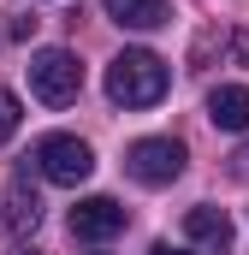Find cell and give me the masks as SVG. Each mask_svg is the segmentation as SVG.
Returning <instances> with one entry per match:
<instances>
[{
	"label": "cell",
	"mask_w": 249,
	"mask_h": 255,
	"mask_svg": "<svg viewBox=\"0 0 249 255\" xmlns=\"http://www.w3.org/2000/svg\"><path fill=\"white\" fill-rule=\"evenodd\" d=\"M18 119H24L18 95H12V89H0V142H12V130H18Z\"/></svg>",
	"instance_id": "obj_10"
},
{
	"label": "cell",
	"mask_w": 249,
	"mask_h": 255,
	"mask_svg": "<svg viewBox=\"0 0 249 255\" xmlns=\"http://www.w3.org/2000/svg\"><path fill=\"white\" fill-rule=\"evenodd\" d=\"M232 178H238V184H249V142L232 154Z\"/></svg>",
	"instance_id": "obj_11"
},
{
	"label": "cell",
	"mask_w": 249,
	"mask_h": 255,
	"mask_svg": "<svg viewBox=\"0 0 249 255\" xmlns=\"http://www.w3.org/2000/svg\"><path fill=\"white\" fill-rule=\"evenodd\" d=\"M148 255H190V250H178V244H166V238H160V244H154Z\"/></svg>",
	"instance_id": "obj_12"
},
{
	"label": "cell",
	"mask_w": 249,
	"mask_h": 255,
	"mask_svg": "<svg viewBox=\"0 0 249 255\" xmlns=\"http://www.w3.org/2000/svg\"><path fill=\"white\" fill-rule=\"evenodd\" d=\"M184 232L196 238V244H202V250H214V255H220V250H232V238H238L232 214H226V208H208V202L184 214Z\"/></svg>",
	"instance_id": "obj_6"
},
{
	"label": "cell",
	"mask_w": 249,
	"mask_h": 255,
	"mask_svg": "<svg viewBox=\"0 0 249 255\" xmlns=\"http://www.w3.org/2000/svg\"><path fill=\"white\" fill-rule=\"evenodd\" d=\"M184 142L178 136H142V142H130V154H124V172L136 178V184H148V190H160V184H172L178 172H184Z\"/></svg>",
	"instance_id": "obj_4"
},
{
	"label": "cell",
	"mask_w": 249,
	"mask_h": 255,
	"mask_svg": "<svg viewBox=\"0 0 249 255\" xmlns=\"http://www.w3.org/2000/svg\"><path fill=\"white\" fill-rule=\"evenodd\" d=\"M36 226H42V202H36V190L18 178V184L6 190V232H12V238H30Z\"/></svg>",
	"instance_id": "obj_9"
},
{
	"label": "cell",
	"mask_w": 249,
	"mask_h": 255,
	"mask_svg": "<svg viewBox=\"0 0 249 255\" xmlns=\"http://www.w3.org/2000/svg\"><path fill=\"white\" fill-rule=\"evenodd\" d=\"M77 89H83V65H77L71 48H42V54L30 60V95H36V101H48V107H71Z\"/></svg>",
	"instance_id": "obj_2"
},
{
	"label": "cell",
	"mask_w": 249,
	"mask_h": 255,
	"mask_svg": "<svg viewBox=\"0 0 249 255\" xmlns=\"http://www.w3.org/2000/svg\"><path fill=\"white\" fill-rule=\"evenodd\" d=\"M208 119H214L220 130H249V89H244V83L208 89Z\"/></svg>",
	"instance_id": "obj_7"
},
{
	"label": "cell",
	"mask_w": 249,
	"mask_h": 255,
	"mask_svg": "<svg viewBox=\"0 0 249 255\" xmlns=\"http://www.w3.org/2000/svg\"><path fill=\"white\" fill-rule=\"evenodd\" d=\"M166 89H172V71L148 48H124L119 60L107 65V101L113 107H154Z\"/></svg>",
	"instance_id": "obj_1"
},
{
	"label": "cell",
	"mask_w": 249,
	"mask_h": 255,
	"mask_svg": "<svg viewBox=\"0 0 249 255\" xmlns=\"http://www.w3.org/2000/svg\"><path fill=\"white\" fill-rule=\"evenodd\" d=\"M124 232V208L113 196H83L77 208H71V238L77 244H107V238H119Z\"/></svg>",
	"instance_id": "obj_5"
},
{
	"label": "cell",
	"mask_w": 249,
	"mask_h": 255,
	"mask_svg": "<svg viewBox=\"0 0 249 255\" xmlns=\"http://www.w3.org/2000/svg\"><path fill=\"white\" fill-rule=\"evenodd\" d=\"M89 255H107V250H89Z\"/></svg>",
	"instance_id": "obj_13"
},
{
	"label": "cell",
	"mask_w": 249,
	"mask_h": 255,
	"mask_svg": "<svg viewBox=\"0 0 249 255\" xmlns=\"http://www.w3.org/2000/svg\"><path fill=\"white\" fill-rule=\"evenodd\" d=\"M36 166H42V178H48V184H65V190H77V184L95 172V154H89V142H83V136L48 130V136L36 142Z\"/></svg>",
	"instance_id": "obj_3"
},
{
	"label": "cell",
	"mask_w": 249,
	"mask_h": 255,
	"mask_svg": "<svg viewBox=\"0 0 249 255\" xmlns=\"http://www.w3.org/2000/svg\"><path fill=\"white\" fill-rule=\"evenodd\" d=\"M12 255H30V250H12Z\"/></svg>",
	"instance_id": "obj_14"
},
{
	"label": "cell",
	"mask_w": 249,
	"mask_h": 255,
	"mask_svg": "<svg viewBox=\"0 0 249 255\" xmlns=\"http://www.w3.org/2000/svg\"><path fill=\"white\" fill-rule=\"evenodd\" d=\"M101 6L124 30H160V24H172V6L166 0H101Z\"/></svg>",
	"instance_id": "obj_8"
}]
</instances>
